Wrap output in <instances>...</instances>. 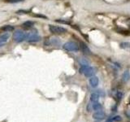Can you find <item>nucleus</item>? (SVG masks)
Here are the masks:
<instances>
[{"instance_id": "4", "label": "nucleus", "mask_w": 130, "mask_h": 122, "mask_svg": "<svg viewBox=\"0 0 130 122\" xmlns=\"http://www.w3.org/2000/svg\"><path fill=\"white\" fill-rule=\"evenodd\" d=\"M49 30L50 33L53 34H56V35H59V34L65 33L67 32V30L60 26H56V25H49Z\"/></svg>"}, {"instance_id": "26", "label": "nucleus", "mask_w": 130, "mask_h": 122, "mask_svg": "<svg viewBox=\"0 0 130 122\" xmlns=\"http://www.w3.org/2000/svg\"><path fill=\"white\" fill-rule=\"evenodd\" d=\"M129 104H130V102H129Z\"/></svg>"}, {"instance_id": "22", "label": "nucleus", "mask_w": 130, "mask_h": 122, "mask_svg": "<svg viewBox=\"0 0 130 122\" xmlns=\"http://www.w3.org/2000/svg\"><path fill=\"white\" fill-rule=\"evenodd\" d=\"M92 108H93V105H91L90 103H89L88 106H87V110H88V112H90Z\"/></svg>"}, {"instance_id": "18", "label": "nucleus", "mask_w": 130, "mask_h": 122, "mask_svg": "<svg viewBox=\"0 0 130 122\" xmlns=\"http://www.w3.org/2000/svg\"><path fill=\"white\" fill-rule=\"evenodd\" d=\"M123 93H122L121 91H118L117 93H116V97H117L118 100H120L122 99V98H123Z\"/></svg>"}, {"instance_id": "16", "label": "nucleus", "mask_w": 130, "mask_h": 122, "mask_svg": "<svg viewBox=\"0 0 130 122\" xmlns=\"http://www.w3.org/2000/svg\"><path fill=\"white\" fill-rule=\"evenodd\" d=\"M120 46V48H122V49L130 48V43L129 42H121Z\"/></svg>"}, {"instance_id": "12", "label": "nucleus", "mask_w": 130, "mask_h": 122, "mask_svg": "<svg viewBox=\"0 0 130 122\" xmlns=\"http://www.w3.org/2000/svg\"><path fill=\"white\" fill-rule=\"evenodd\" d=\"M130 78V75H129V72L128 70L124 71V73H123V81L124 82H127Z\"/></svg>"}, {"instance_id": "9", "label": "nucleus", "mask_w": 130, "mask_h": 122, "mask_svg": "<svg viewBox=\"0 0 130 122\" xmlns=\"http://www.w3.org/2000/svg\"><path fill=\"white\" fill-rule=\"evenodd\" d=\"M9 38H10L9 33H3V34H2V35H0V43L5 44L7 42V40L9 39Z\"/></svg>"}, {"instance_id": "21", "label": "nucleus", "mask_w": 130, "mask_h": 122, "mask_svg": "<svg viewBox=\"0 0 130 122\" xmlns=\"http://www.w3.org/2000/svg\"><path fill=\"white\" fill-rule=\"evenodd\" d=\"M80 63L82 64V66H84V65H88V63H89V62L87 60H85V59H83V60H81V61H80Z\"/></svg>"}, {"instance_id": "24", "label": "nucleus", "mask_w": 130, "mask_h": 122, "mask_svg": "<svg viewBox=\"0 0 130 122\" xmlns=\"http://www.w3.org/2000/svg\"><path fill=\"white\" fill-rule=\"evenodd\" d=\"M96 93H97V94H99V95H102V96H104V93H103V92H102L101 91H98Z\"/></svg>"}, {"instance_id": "20", "label": "nucleus", "mask_w": 130, "mask_h": 122, "mask_svg": "<svg viewBox=\"0 0 130 122\" xmlns=\"http://www.w3.org/2000/svg\"><path fill=\"white\" fill-rule=\"evenodd\" d=\"M34 17H38V18H42V19H46V16H45L43 15H40V14H34L33 15Z\"/></svg>"}, {"instance_id": "25", "label": "nucleus", "mask_w": 130, "mask_h": 122, "mask_svg": "<svg viewBox=\"0 0 130 122\" xmlns=\"http://www.w3.org/2000/svg\"><path fill=\"white\" fill-rule=\"evenodd\" d=\"M3 45H4V44H2V43H0V47H1V46H3Z\"/></svg>"}, {"instance_id": "23", "label": "nucleus", "mask_w": 130, "mask_h": 122, "mask_svg": "<svg viewBox=\"0 0 130 122\" xmlns=\"http://www.w3.org/2000/svg\"><path fill=\"white\" fill-rule=\"evenodd\" d=\"M125 115L127 116V117L130 118V110H126L125 111Z\"/></svg>"}, {"instance_id": "7", "label": "nucleus", "mask_w": 130, "mask_h": 122, "mask_svg": "<svg viewBox=\"0 0 130 122\" xmlns=\"http://www.w3.org/2000/svg\"><path fill=\"white\" fill-rule=\"evenodd\" d=\"M80 47L81 51L84 53L85 55H91V51L89 48L86 46V44H85L84 42H81L80 43Z\"/></svg>"}, {"instance_id": "3", "label": "nucleus", "mask_w": 130, "mask_h": 122, "mask_svg": "<svg viewBox=\"0 0 130 122\" xmlns=\"http://www.w3.org/2000/svg\"><path fill=\"white\" fill-rule=\"evenodd\" d=\"M13 39L15 42H21L26 39V34L21 30H15L13 34Z\"/></svg>"}, {"instance_id": "19", "label": "nucleus", "mask_w": 130, "mask_h": 122, "mask_svg": "<svg viewBox=\"0 0 130 122\" xmlns=\"http://www.w3.org/2000/svg\"><path fill=\"white\" fill-rule=\"evenodd\" d=\"M55 21L58 23H61V24H70V21L64 20H56Z\"/></svg>"}, {"instance_id": "27", "label": "nucleus", "mask_w": 130, "mask_h": 122, "mask_svg": "<svg viewBox=\"0 0 130 122\" xmlns=\"http://www.w3.org/2000/svg\"><path fill=\"white\" fill-rule=\"evenodd\" d=\"M96 122H98V121H96Z\"/></svg>"}, {"instance_id": "5", "label": "nucleus", "mask_w": 130, "mask_h": 122, "mask_svg": "<svg viewBox=\"0 0 130 122\" xmlns=\"http://www.w3.org/2000/svg\"><path fill=\"white\" fill-rule=\"evenodd\" d=\"M40 39L41 37L34 33H29L28 35H26V40L29 42H37L40 41Z\"/></svg>"}, {"instance_id": "10", "label": "nucleus", "mask_w": 130, "mask_h": 122, "mask_svg": "<svg viewBox=\"0 0 130 122\" xmlns=\"http://www.w3.org/2000/svg\"><path fill=\"white\" fill-rule=\"evenodd\" d=\"M34 23L33 21H25V22H24L22 24V27L24 29H25V30H29L33 26Z\"/></svg>"}, {"instance_id": "13", "label": "nucleus", "mask_w": 130, "mask_h": 122, "mask_svg": "<svg viewBox=\"0 0 130 122\" xmlns=\"http://www.w3.org/2000/svg\"><path fill=\"white\" fill-rule=\"evenodd\" d=\"M122 121V118L121 116H113V117H111V119L107 121V122H119V121Z\"/></svg>"}, {"instance_id": "6", "label": "nucleus", "mask_w": 130, "mask_h": 122, "mask_svg": "<svg viewBox=\"0 0 130 122\" xmlns=\"http://www.w3.org/2000/svg\"><path fill=\"white\" fill-rule=\"evenodd\" d=\"M106 117V114L104 112H102V111H98V112H95L94 114H93V118L95 119V120H98V121H101V120H103Z\"/></svg>"}, {"instance_id": "1", "label": "nucleus", "mask_w": 130, "mask_h": 122, "mask_svg": "<svg viewBox=\"0 0 130 122\" xmlns=\"http://www.w3.org/2000/svg\"><path fill=\"white\" fill-rule=\"evenodd\" d=\"M79 72H80V73L84 74L86 77H91L96 73V69L92 67H89L88 65H84L80 68Z\"/></svg>"}, {"instance_id": "11", "label": "nucleus", "mask_w": 130, "mask_h": 122, "mask_svg": "<svg viewBox=\"0 0 130 122\" xmlns=\"http://www.w3.org/2000/svg\"><path fill=\"white\" fill-rule=\"evenodd\" d=\"M99 95L96 92L93 93V94L90 95V101L91 102L97 103V102H99Z\"/></svg>"}, {"instance_id": "17", "label": "nucleus", "mask_w": 130, "mask_h": 122, "mask_svg": "<svg viewBox=\"0 0 130 122\" xmlns=\"http://www.w3.org/2000/svg\"><path fill=\"white\" fill-rule=\"evenodd\" d=\"M6 2H9V3H16V2H20L23 0H4Z\"/></svg>"}, {"instance_id": "8", "label": "nucleus", "mask_w": 130, "mask_h": 122, "mask_svg": "<svg viewBox=\"0 0 130 122\" xmlns=\"http://www.w3.org/2000/svg\"><path fill=\"white\" fill-rule=\"evenodd\" d=\"M99 78L97 77V76H91L89 79V84L90 86H91L92 87H94V88H95V87L98 86V85H99Z\"/></svg>"}, {"instance_id": "15", "label": "nucleus", "mask_w": 130, "mask_h": 122, "mask_svg": "<svg viewBox=\"0 0 130 122\" xmlns=\"http://www.w3.org/2000/svg\"><path fill=\"white\" fill-rule=\"evenodd\" d=\"M93 108H94L95 111H99L102 109V105H101L99 102L94 103V104H93Z\"/></svg>"}, {"instance_id": "2", "label": "nucleus", "mask_w": 130, "mask_h": 122, "mask_svg": "<svg viewBox=\"0 0 130 122\" xmlns=\"http://www.w3.org/2000/svg\"><path fill=\"white\" fill-rule=\"evenodd\" d=\"M63 48L68 51H77L79 46L74 42H68L63 46Z\"/></svg>"}, {"instance_id": "14", "label": "nucleus", "mask_w": 130, "mask_h": 122, "mask_svg": "<svg viewBox=\"0 0 130 122\" xmlns=\"http://www.w3.org/2000/svg\"><path fill=\"white\" fill-rule=\"evenodd\" d=\"M1 30L3 31H6V32H10V31L14 30V27L12 25H4L3 27L1 28Z\"/></svg>"}]
</instances>
